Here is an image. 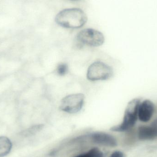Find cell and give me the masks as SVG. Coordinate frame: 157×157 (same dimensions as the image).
<instances>
[{"instance_id":"1","label":"cell","mask_w":157,"mask_h":157,"mask_svg":"<svg viewBox=\"0 0 157 157\" xmlns=\"http://www.w3.org/2000/svg\"><path fill=\"white\" fill-rule=\"evenodd\" d=\"M55 20L58 25L64 28L77 29L86 23L87 17L80 8H67L60 11Z\"/></svg>"},{"instance_id":"2","label":"cell","mask_w":157,"mask_h":157,"mask_svg":"<svg viewBox=\"0 0 157 157\" xmlns=\"http://www.w3.org/2000/svg\"><path fill=\"white\" fill-rule=\"evenodd\" d=\"M140 102L141 100L139 98L133 99L129 101L121 123L113 126L111 130L113 132H125L133 127L138 119V108Z\"/></svg>"},{"instance_id":"3","label":"cell","mask_w":157,"mask_h":157,"mask_svg":"<svg viewBox=\"0 0 157 157\" xmlns=\"http://www.w3.org/2000/svg\"><path fill=\"white\" fill-rule=\"evenodd\" d=\"M76 40L80 45L97 47L104 43L105 38L100 31L93 29L87 28L78 32L76 36Z\"/></svg>"},{"instance_id":"4","label":"cell","mask_w":157,"mask_h":157,"mask_svg":"<svg viewBox=\"0 0 157 157\" xmlns=\"http://www.w3.org/2000/svg\"><path fill=\"white\" fill-rule=\"evenodd\" d=\"M113 75L112 68L101 61H96L90 65L87 71L86 78L90 81L105 80Z\"/></svg>"},{"instance_id":"5","label":"cell","mask_w":157,"mask_h":157,"mask_svg":"<svg viewBox=\"0 0 157 157\" xmlns=\"http://www.w3.org/2000/svg\"><path fill=\"white\" fill-rule=\"evenodd\" d=\"M85 96L82 93H74L65 96L61 101L59 109L67 113L79 112L85 103Z\"/></svg>"},{"instance_id":"6","label":"cell","mask_w":157,"mask_h":157,"mask_svg":"<svg viewBox=\"0 0 157 157\" xmlns=\"http://www.w3.org/2000/svg\"><path fill=\"white\" fill-rule=\"evenodd\" d=\"M155 111V106L151 101H141L138 108V119L143 122H147L153 117Z\"/></svg>"},{"instance_id":"7","label":"cell","mask_w":157,"mask_h":157,"mask_svg":"<svg viewBox=\"0 0 157 157\" xmlns=\"http://www.w3.org/2000/svg\"><path fill=\"white\" fill-rule=\"evenodd\" d=\"M89 137L93 143L104 146L114 147L117 145L116 139L112 136L101 132L93 133Z\"/></svg>"},{"instance_id":"8","label":"cell","mask_w":157,"mask_h":157,"mask_svg":"<svg viewBox=\"0 0 157 157\" xmlns=\"http://www.w3.org/2000/svg\"><path fill=\"white\" fill-rule=\"evenodd\" d=\"M138 136L142 140H150L157 136V119L150 126H142L138 129Z\"/></svg>"},{"instance_id":"9","label":"cell","mask_w":157,"mask_h":157,"mask_svg":"<svg viewBox=\"0 0 157 157\" xmlns=\"http://www.w3.org/2000/svg\"><path fill=\"white\" fill-rule=\"evenodd\" d=\"M12 145L11 140L6 136H0V157L7 155L12 150Z\"/></svg>"},{"instance_id":"10","label":"cell","mask_w":157,"mask_h":157,"mask_svg":"<svg viewBox=\"0 0 157 157\" xmlns=\"http://www.w3.org/2000/svg\"><path fill=\"white\" fill-rule=\"evenodd\" d=\"M56 71L57 74L60 76H64L68 73L69 71L68 65L66 63H60L57 66Z\"/></svg>"},{"instance_id":"11","label":"cell","mask_w":157,"mask_h":157,"mask_svg":"<svg viewBox=\"0 0 157 157\" xmlns=\"http://www.w3.org/2000/svg\"><path fill=\"white\" fill-rule=\"evenodd\" d=\"M42 127H43L42 125H37L33 126L29 129L27 132H25V134L27 135L33 134L34 133L38 131H40L42 128Z\"/></svg>"},{"instance_id":"12","label":"cell","mask_w":157,"mask_h":157,"mask_svg":"<svg viewBox=\"0 0 157 157\" xmlns=\"http://www.w3.org/2000/svg\"><path fill=\"white\" fill-rule=\"evenodd\" d=\"M75 157H95L93 148L90 149L88 152L85 154H81Z\"/></svg>"},{"instance_id":"13","label":"cell","mask_w":157,"mask_h":157,"mask_svg":"<svg viewBox=\"0 0 157 157\" xmlns=\"http://www.w3.org/2000/svg\"><path fill=\"white\" fill-rule=\"evenodd\" d=\"M110 157H125L124 154L121 151H115L112 153Z\"/></svg>"},{"instance_id":"14","label":"cell","mask_w":157,"mask_h":157,"mask_svg":"<svg viewBox=\"0 0 157 157\" xmlns=\"http://www.w3.org/2000/svg\"><path fill=\"white\" fill-rule=\"evenodd\" d=\"M68 1H79V0H68Z\"/></svg>"}]
</instances>
